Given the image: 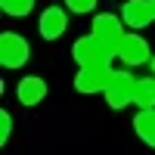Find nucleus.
Returning a JSON list of instances; mask_svg holds the SVG:
<instances>
[{
  "label": "nucleus",
  "mask_w": 155,
  "mask_h": 155,
  "mask_svg": "<svg viewBox=\"0 0 155 155\" xmlns=\"http://www.w3.org/2000/svg\"><path fill=\"white\" fill-rule=\"evenodd\" d=\"M149 62H152V74H155V59H149Z\"/></svg>",
  "instance_id": "dca6fc26"
},
{
  "label": "nucleus",
  "mask_w": 155,
  "mask_h": 155,
  "mask_svg": "<svg viewBox=\"0 0 155 155\" xmlns=\"http://www.w3.org/2000/svg\"><path fill=\"white\" fill-rule=\"evenodd\" d=\"M65 6L71 12H90V9L96 6V0H65Z\"/></svg>",
  "instance_id": "4468645a"
},
{
  "label": "nucleus",
  "mask_w": 155,
  "mask_h": 155,
  "mask_svg": "<svg viewBox=\"0 0 155 155\" xmlns=\"http://www.w3.org/2000/svg\"><path fill=\"white\" fill-rule=\"evenodd\" d=\"M130 96L140 109H155V78H137Z\"/></svg>",
  "instance_id": "9b49d317"
},
{
  "label": "nucleus",
  "mask_w": 155,
  "mask_h": 155,
  "mask_svg": "<svg viewBox=\"0 0 155 155\" xmlns=\"http://www.w3.org/2000/svg\"><path fill=\"white\" fill-rule=\"evenodd\" d=\"M134 81L137 78H130V71H112V81H109V87L102 90L106 93V102H109V109H124V106H130L134 102Z\"/></svg>",
  "instance_id": "7ed1b4c3"
},
{
  "label": "nucleus",
  "mask_w": 155,
  "mask_h": 155,
  "mask_svg": "<svg viewBox=\"0 0 155 155\" xmlns=\"http://www.w3.org/2000/svg\"><path fill=\"white\" fill-rule=\"evenodd\" d=\"M149 6H152V19H155V0H149Z\"/></svg>",
  "instance_id": "2eb2a0df"
},
{
  "label": "nucleus",
  "mask_w": 155,
  "mask_h": 155,
  "mask_svg": "<svg viewBox=\"0 0 155 155\" xmlns=\"http://www.w3.org/2000/svg\"><path fill=\"white\" fill-rule=\"evenodd\" d=\"M71 56L78 65H112V59L118 56V50H112L106 44H99L93 34H87V37H78L74 47H71Z\"/></svg>",
  "instance_id": "f257e3e1"
},
{
  "label": "nucleus",
  "mask_w": 155,
  "mask_h": 155,
  "mask_svg": "<svg viewBox=\"0 0 155 155\" xmlns=\"http://www.w3.org/2000/svg\"><path fill=\"white\" fill-rule=\"evenodd\" d=\"M121 22L130 25V28H146V25H152V6L149 0H127V3L121 6Z\"/></svg>",
  "instance_id": "6e6552de"
},
{
  "label": "nucleus",
  "mask_w": 155,
  "mask_h": 155,
  "mask_svg": "<svg viewBox=\"0 0 155 155\" xmlns=\"http://www.w3.org/2000/svg\"><path fill=\"white\" fill-rule=\"evenodd\" d=\"M37 28H41V37H44V41H56V37H62V34H65V28H68V16H65V9H59V6H47V9L41 12Z\"/></svg>",
  "instance_id": "423d86ee"
},
{
  "label": "nucleus",
  "mask_w": 155,
  "mask_h": 155,
  "mask_svg": "<svg viewBox=\"0 0 155 155\" xmlns=\"http://www.w3.org/2000/svg\"><path fill=\"white\" fill-rule=\"evenodd\" d=\"M31 56V47L22 34L16 31H3L0 34V65L3 68H22Z\"/></svg>",
  "instance_id": "f03ea898"
},
{
  "label": "nucleus",
  "mask_w": 155,
  "mask_h": 155,
  "mask_svg": "<svg viewBox=\"0 0 155 155\" xmlns=\"http://www.w3.org/2000/svg\"><path fill=\"white\" fill-rule=\"evenodd\" d=\"M0 9L6 16H12V19H22V16H28L34 9V0H0Z\"/></svg>",
  "instance_id": "f8f14e48"
},
{
  "label": "nucleus",
  "mask_w": 155,
  "mask_h": 155,
  "mask_svg": "<svg viewBox=\"0 0 155 155\" xmlns=\"http://www.w3.org/2000/svg\"><path fill=\"white\" fill-rule=\"evenodd\" d=\"M118 59H124V65H143L149 62V44L140 34H124V41L118 47Z\"/></svg>",
  "instance_id": "0eeeda50"
},
{
  "label": "nucleus",
  "mask_w": 155,
  "mask_h": 155,
  "mask_svg": "<svg viewBox=\"0 0 155 155\" xmlns=\"http://www.w3.org/2000/svg\"><path fill=\"white\" fill-rule=\"evenodd\" d=\"M112 81V68L109 65H84L74 78V90L78 93H102Z\"/></svg>",
  "instance_id": "39448f33"
},
{
  "label": "nucleus",
  "mask_w": 155,
  "mask_h": 155,
  "mask_svg": "<svg viewBox=\"0 0 155 155\" xmlns=\"http://www.w3.org/2000/svg\"><path fill=\"white\" fill-rule=\"evenodd\" d=\"M12 134V118H9V112L6 109H0V146L6 149V140Z\"/></svg>",
  "instance_id": "ddd939ff"
},
{
  "label": "nucleus",
  "mask_w": 155,
  "mask_h": 155,
  "mask_svg": "<svg viewBox=\"0 0 155 155\" xmlns=\"http://www.w3.org/2000/svg\"><path fill=\"white\" fill-rule=\"evenodd\" d=\"M96 37L99 44H106L112 50H118L121 41H124V28H121V19L112 16V12H99V16H93V31H90Z\"/></svg>",
  "instance_id": "20e7f679"
},
{
  "label": "nucleus",
  "mask_w": 155,
  "mask_h": 155,
  "mask_svg": "<svg viewBox=\"0 0 155 155\" xmlns=\"http://www.w3.org/2000/svg\"><path fill=\"white\" fill-rule=\"evenodd\" d=\"M16 96H19L22 106H37V102L47 99V81H44V78H37V74L22 78L19 87H16Z\"/></svg>",
  "instance_id": "1a4fd4ad"
},
{
  "label": "nucleus",
  "mask_w": 155,
  "mask_h": 155,
  "mask_svg": "<svg viewBox=\"0 0 155 155\" xmlns=\"http://www.w3.org/2000/svg\"><path fill=\"white\" fill-rule=\"evenodd\" d=\"M134 130H137V137L143 140L146 146L155 149V109H140V112H137Z\"/></svg>",
  "instance_id": "9d476101"
}]
</instances>
